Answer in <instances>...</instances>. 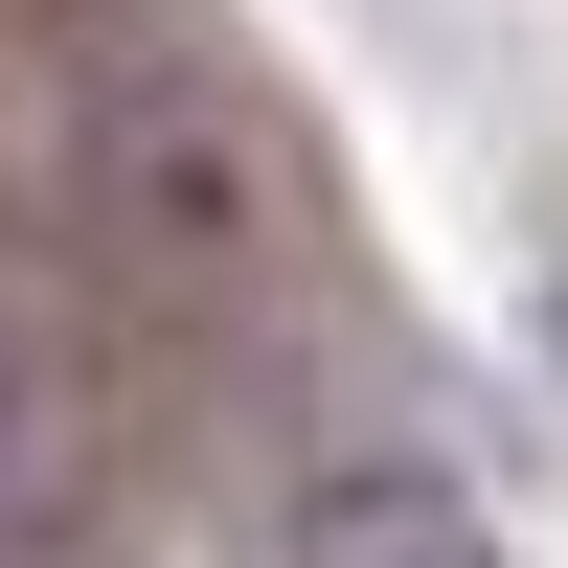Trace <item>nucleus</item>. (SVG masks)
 Masks as SVG:
<instances>
[{
    "instance_id": "obj_1",
    "label": "nucleus",
    "mask_w": 568,
    "mask_h": 568,
    "mask_svg": "<svg viewBox=\"0 0 568 568\" xmlns=\"http://www.w3.org/2000/svg\"><path fill=\"white\" fill-rule=\"evenodd\" d=\"M273 568H500V524H478L455 478H342V500H296Z\"/></svg>"
}]
</instances>
